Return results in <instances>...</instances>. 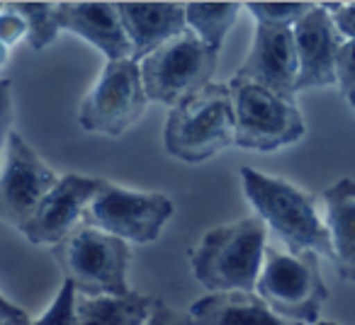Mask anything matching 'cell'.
<instances>
[{
  "mask_svg": "<svg viewBox=\"0 0 355 325\" xmlns=\"http://www.w3.org/2000/svg\"><path fill=\"white\" fill-rule=\"evenodd\" d=\"M241 187L246 202L266 223L270 238L295 252H311L331 260V241L321 197L304 192L290 180L261 173L248 165L241 168Z\"/></svg>",
  "mask_w": 355,
  "mask_h": 325,
  "instance_id": "cell-1",
  "label": "cell"
},
{
  "mask_svg": "<svg viewBox=\"0 0 355 325\" xmlns=\"http://www.w3.org/2000/svg\"><path fill=\"white\" fill-rule=\"evenodd\" d=\"M268 241L270 233L256 214L209 228L190 252L193 277L209 294L256 291Z\"/></svg>",
  "mask_w": 355,
  "mask_h": 325,
  "instance_id": "cell-2",
  "label": "cell"
},
{
  "mask_svg": "<svg viewBox=\"0 0 355 325\" xmlns=\"http://www.w3.org/2000/svg\"><path fill=\"white\" fill-rule=\"evenodd\" d=\"M236 141L229 83H209L168 112L163 146L183 162H205Z\"/></svg>",
  "mask_w": 355,
  "mask_h": 325,
  "instance_id": "cell-3",
  "label": "cell"
},
{
  "mask_svg": "<svg viewBox=\"0 0 355 325\" xmlns=\"http://www.w3.org/2000/svg\"><path fill=\"white\" fill-rule=\"evenodd\" d=\"M256 294L280 318L297 325L319 323L321 308L329 301V289L319 270V257L311 252L290 250L275 238L268 241Z\"/></svg>",
  "mask_w": 355,
  "mask_h": 325,
  "instance_id": "cell-4",
  "label": "cell"
},
{
  "mask_svg": "<svg viewBox=\"0 0 355 325\" xmlns=\"http://www.w3.org/2000/svg\"><path fill=\"white\" fill-rule=\"evenodd\" d=\"M54 252L78 296H127L134 291L129 286L132 245L90 223L76 228Z\"/></svg>",
  "mask_w": 355,
  "mask_h": 325,
  "instance_id": "cell-5",
  "label": "cell"
},
{
  "mask_svg": "<svg viewBox=\"0 0 355 325\" xmlns=\"http://www.w3.org/2000/svg\"><path fill=\"white\" fill-rule=\"evenodd\" d=\"M236 117V141L234 146L246 151L272 153L297 143L306 131L304 117L295 98L263 88L251 80H229Z\"/></svg>",
  "mask_w": 355,
  "mask_h": 325,
  "instance_id": "cell-6",
  "label": "cell"
},
{
  "mask_svg": "<svg viewBox=\"0 0 355 325\" xmlns=\"http://www.w3.org/2000/svg\"><path fill=\"white\" fill-rule=\"evenodd\" d=\"M214 68L217 54L207 49L190 30L139 61L148 102L166 104L171 109L212 83Z\"/></svg>",
  "mask_w": 355,
  "mask_h": 325,
  "instance_id": "cell-7",
  "label": "cell"
},
{
  "mask_svg": "<svg viewBox=\"0 0 355 325\" xmlns=\"http://www.w3.org/2000/svg\"><path fill=\"white\" fill-rule=\"evenodd\" d=\"M137 61H105L103 73L78 104V124L90 133L122 136L146 112Z\"/></svg>",
  "mask_w": 355,
  "mask_h": 325,
  "instance_id": "cell-8",
  "label": "cell"
},
{
  "mask_svg": "<svg viewBox=\"0 0 355 325\" xmlns=\"http://www.w3.org/2000/svg\"><path fill=\"white\" fill-rule=\"evenodd\" d=\"M173 214H175V204L166 194L139 192L122 185L105 183L90 204L85 223L129 245H148L161 238Z\"/></svg>",
  "mask_w": 355,
  "mask_h": 325,
  "instance_id": "cell-9",
  "label": "cell"
},
{
  "mask_svg": "<svg viewBox=\"0 0 355 325\" xmlns=\"http://www.w3.org/2000/svg\"><path fill=\"white\" fill-rule=\"evenodd\" d=\"M59 180L61 175L37 156L20 133L12 131L0 162V223L22 231Z\"/></svg>",
  "mask_w": 355,
  "mask_h": 325,
  "instance_id": "cell-10",
  "label": "cell"
},
{
  "mask_svg": "<svg viewBox=\"0 0 355 325\" xmlns=\"http://www.w3.org/2000/svg\"><path fill=\"white\" fill-rule=\"evenodd\" d=\"M107 180L90 175L66 173L35 212V216L22 228V236L32 245L56 248L85 223L88 209Z\"/></svg>",
  "mask_w": 355,
  "mask_h": 325,
  "instance_id": "cell-11",
  "label": "cell"
},
{
  "mask_svg": "<svg viewBox=\"0 0 355 325\" xmlns=\"http://www.w3.org/2000/svg\"><path fill=\"white\" fill-rule=\"evenodd\" d=\"M297 46L292 27L256 25L248 56L234 78L251 80L285 98L297 95Z\"/></svg>",
  "mask_w": 355,
  "mask_h": 325,
  "instance_id": "cell-12",
  "label": "cell"
},
{
  "mask_svg": "<svg viewBox=\"0 0 355 325\" xmlns=\"http://www.w3.org/2000/svg\"><path fill=\"white\" fill-rule=\"evenodd\" d=\"M297 46V93L336 85V59L343 44L334 17L324 3H314L309 12L292 27Z\"/></svg>",
  "mask_w": 355,
  "mask_h": 325,
  "instance_id": "cell-13",
  "label": "cell"
},
{
  "mask_svg": "<svg viewBox=\"0 0 355 325\" xmlns=\"http://www.w3.org/2000/svg\"><path fill=\"white\" fill-rule=\"evenodd\" d=\"M61 32L80 37L105 56V61H134L117 8L107 0H64L56 3Z\"/></svg>",
  "mask_w": 355,
  "mask_h": 325,
  "instance_id": "cell-14",
  "label": "cell"
},
{
  "mask_svg": "<svg viewBox=\"0 0 355 325\" xmlns=\"http://www.w3.org/2000/svg\"><path fill=\"white\" fill-rule=\"evenodd\" d=\"M119 22L124 27L132 59L144 61L148 54L161 49L166 41L175 39L188 30L185 25V3L173 0H117Z\"/></svg>",
  "mask_w": 355,
  "mask_h": 325,
  "instance_id": "cell-15",
  "label": "cell"
},
{
  "mask_svg": "<svg viewBox=\"0 0 355 325\" xmlns=\"http://www.w3.org/2000/svg\"><path fill=\"white\" fill-rule=\"evenodd\" d=\"M321 209L329 228L331 262L343 279L355 281V180L343 178L324 189Z\"/></svg>",
  "mask_w": 355,
  "mask_h": 325,
  "instance_id": "cell-16",
  "label": "cell"
},
{
  "mask_svg": "<svg viewBox=\"0 0 355 325\" xmlns=\"http://www.w3.org/2000/svg\"><path fill=\"white\" fill-rule=\"evenodd\" d=\"M190 325H297L285 320L256 291L207 294L188 308Z\"/></svg>",
  "mask_w": 355,
  "mask_h": 325,
  "instance_id": "cell-17",
  "label": "cell"
},
{
  "mask_svg": "<svg viewBox=\"0 0 355 325\" xmlns=\"http://www.w3.org/2000/svg\"><path fill=\"white\" fill-rule=\"evenodd\" d=\"M151 296H78V325H146L153 310Z\"/></svg>",
  "mask_w": 355,
  "mask_h": 325,
  "instance_id": "cell-18",
  "label": "cell"
},
{
  "mask_svg": "<svg viewBox=\"0 0 355 325\" xmlns=\"http://www.w3.org/2000/svg\"><path fill=\"white\" fill-rule=\"evenodd\" d=\"M243 3L224 0V3H209V0H190L185 3V25L214 54L222 51V44L232 27L236 25Z\"/></svg>",
  "mask_w": 355,
  "mask_h": 325,
  "instance_id": "cell-19",
  "label": "cell"
},
{
  "mask_svg": "<svg viewBox=\"0 0 355 325\" xmlns=\"http://www.w3.org/2000/svg\"><path fill=\"white\" fill-rule=\"evenodd\" d=\"M8 6L25 17L27 27H30L27 41L35 51L51 46L56 37L61 35L59 20H56V3H49V0H12Z\"/></svg>",
  "mask_w": 355,
  "mask_h": 325,
  "instance_id": "cell-20",
  "label": "cell"
},
{
  "mask_svg": "<svg viewBox=\"0 0 355 325\" xmlns=\"http://www.w3.org/2000/svg\"><path fill=\"white\" fill-rule=\"evenodd\" d=\"M311 8L314 3H306V0H251V3H243V10L251 12L256 25L268 27H295Z\"/></svg>",
  "mask_w": 355,
  "mask_h": 325,
  "instance_id": "cell-21",
  "label": "cell"
},
{
  "mask_svg": "<svg viewBox=\"0 0 355 325\" xmlns=\"http://www.w3.org/2000/svg\"><path fill=\"white\" fill-rule=\"evenodd\" d=\"M30 325H78V291L73 281L64 279V286L54 296V301Z\"/></svg>",
  "mask_w": 355,
  "mask_h": 325,
  "instance_id": "cell-22",
  "label": "cell"
},
{
  "mask_svg": "<svg viewBox=\"0 0 355 325\" xmlns=\"http://www.w3.org/2000/svg\"><path fill=\"white\" fill-rule=\"evenodd\" d=\"M27 37H30V27H27L25 17L12 10L8 3H3L0 8V44L6 49H12Z\"/></svg>",
  "mask_w": 355,
  "mask_h": 325,
  "instance_id": "cell-23",
  "label": "cell"
},
{
  "mask_svg": "<svg viewBox=\"0 0 355 325\" xmlns=\"http://www.w3.org/2000/svg\"><path fill=\"white\" fill-rule=\"evenodd\" d=\"M336 85L348 98L355 93V41H343L336 59Z\"/></svg>",
  "mask_w": 355,
  "mask_h": 325,
  "instance_id": "cell-24",
  "label": "cell"
},
{
  "mask_svg": "<svg viewBox=\"0 0 355 325\" xmlns=\"http://www.w3.org/2000/svg\"><path fill=\"white\" fill-rule=\"evenodd\" d=\"M12 131H15L12 129V83L8 78H0V162Z\"/></svg>",
  "mask_w": 355,
  "mask_h": 325,
  "instance_id": "cell-25",
  "label": "cell"
},
{
  "mask_svg": "<svg viewBox=\"0 0 355 325\" xmlns=\"http://www.w3.org/2000/svg\"><path fill=\"white\" fill-rule=\"evenodd\" d=\"M343 41H355V3H324Z\"/></svg>",
  "mask_w": 355,
  "mask_h": 325,
  "instance_id": "cell-26",
  "label": "cell"
},
{
  "mask_svg": "<svg viewBox=\"0 0 355 325\" xmlns=\"http://www.w3.org/2000/svg\"><path fill=\"white\" fill-rule=\"evenodd\" d=\"M146 325H190L188 310H175L173 306H168L166 301L156 299L153 301L151 318L146 320Z\"/></svg>",
  "mask_w": 355,
  "mask_h": 325,
  "instance_id": "cell-27",
  "label": "cell"
},
{
  "mask_svg": "<svg viewBox=\"0 0 355 325\" xmlns=\"http://www.w3.org/2000/svg\"><path fill=\"white\" fill-rule=\"evenodd\" d=\"M30 323H32L30 315L20 306H15L10 299H6V296L0 294V325H30Z\"/></svg>",
  "mask_w": 355,
  "mask_h": 325,
  "instance_id": "cell-28",
  "label": "cell"
},
{
  "mask_svg": "<svg viewBox=\"0 0 355 325\" xmlns=\"http://www.w3.org/2000/svg\"><path fill=\"white\" fill-rule=\"evenodd\" d=\"M8 59H10V49H6V46L0 44V71L6 68V64H8Z\"/></svg>",
  "mask_w": 355,
  "mask_h": 325,
  "instance_id": "cell-29",
  "label": "cell"
},
{
  "mask_svg": "<svg viewBox=\"0 0 355 325\" xmlns=\"http://www.w3.org/2000/svg\"><path fill=\"white\" fill-rule=\"evenodd\" d=\"M345 100H348V102H350V107L355 109V93H353V95H348V98H345Z\"/></svg>",
  "mask_w": 355,
  "mask_h": 325,
  "instance_id": "cell-30",
  "label": "cell"
},
{
  "mask_svg": "<svg viewBox=\"0 0 355 325\" xmlns=\"http://www.w3.org/2000/svg\"><path fill=\"white\" fill-rule=\"evenodd\" d=\"M314 325H338V323H334V320H319V323H314Z\"/></svg>",
  "mask_w": 355,
  "mask_h": 325,
  "instance_id": "cell-31",
  "label": "cell"
}]
</instances>
